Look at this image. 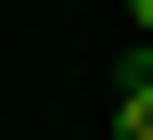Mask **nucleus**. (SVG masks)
<instances>
[{
    "label": "nucleus",
    "mask_w": 153,
    "mask_h": 140,
    "mask_svg": "<svg viewBox=\"0 0 153 140\" xmlns=\"http://www.w3.org/2000/svg\"><path fill=\"white\" fill-rule=\"evenodd\" d=\"M128 26H140V38H153V0H128Z\"/></svg>",
    "instance_id": "obj_1"
}]
</instances>
